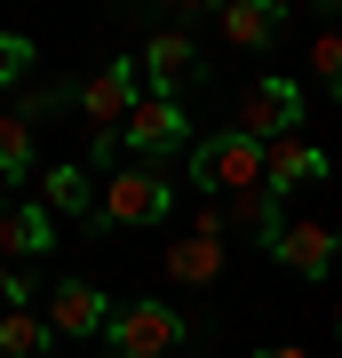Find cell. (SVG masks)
Returning <instances> with one entry per match:
<instances>
[{"mask_svg":"<svg viewBox=\"0 0 342 358\" xmlns=\"http://www.w3.org/2000/svg\"><path fill=\"white\" fill-rule=\"evenodd\" d=\"M176 215V183L159 176V167H120V176H104V207H96V231H152Z\"/></svg>","mask_w":342,"mask_h":358,"instance_id":"2","label":"cell"},{"mask_svg":"<svg viewBox=\"0 0 342 358\" xmlns=\"http://www.w3.org/2000/svg\"><path fill=\"white\" fill-rule=\"evenodd\" d=\"M112 310H120V303H112L104 287H88V279H56L40 319L56 327V343H96V334L112 327Z\"/></svg>","mask_w":342,"mask_h":358,"instance_id":"7","label":"cell"},{"mask_svg":"<svg viewBox=\"0 0 342 358\" xmlns=\"http://www.w3.org/2000/svg\"><path fill=\"white\" fill-rule=\"evenodd\" d=\"M287 32V0H231V8H215V40L223 48H271V40Z\"/></svg>","mask_w":342,"mask_h":358,"instance_id":"10","label":"cell"},{"mask_svg":"<svg viewBox=\"0 0 342 358\" xmlns=\"http://www.w3.org/2000/svg\"><path fill=\"white\" fill-rule=\"evenodd\" d=\"M263 143L239 136V128H215L207 143H191V183L199 192H215V199H247V192H263Z\"/></svg>","mask_w":342,"mask_h":358,"instance_id":"1","label":"cell"},{"mask_svg":"<svg viewBox=\"0 0 342 358\" xmlns=\"http://www.w3.org/2000/svg\"><path fill=\"white\" fill-rule=\"evenodd\" d=\"M263 255L279 263V271H294V279H327L334 255H342V231H334V223H318V215H303V223H287L279 239L263 247Z\"/></svg>","mask_w":342,"mask_h":358,"instance_id":"8","label":"cell"},{"mask_svg":"<svg viewBox=\"0 0 342 358\" xmlns=\"http://www.w3.org/2000/svg\"><path fill=\"white\" fill-rule=\"evenodd\" d=\"M136 64L152 72V96H176V103H183V88L199 80V48H191V32L167 24V32H152V48H143Z\"/></svg>","mask_w":342,"mask_h":358,"instance_id":"11","label":"cell"},{"mask_svg":"<svg viewBox=\"0 0 342 358\" xmlns=\"http://www.w3.org/2000/svg\"><path fill=\"white\" fill-rule=\"evenodd\" d=\"M32 294H40V279H32L24 263H0V303H8V310H32Z\"/></svg>","mask_w":342,"mask_h":358,"instance_id":"18","label":"cell"},{"mask_svg":"<svg viewBox=\"0 0 342 358\" xmlns=\"http://www.w3.org/2000/svg\"><path fill=\"white\" fill-rule=\"evenodd\" d=\"M56 247V215L40 199H0V263H24L32 271V255H48Z\"/></svg>","mask_w":342,"mask_h":358,"instance_id":"9","label":"cell"},{"mask_svg":"<svg viewBox=\"0 0 342 358\" xmlns=\"http://www.w3.org/2000/svg\"><path fill=\"white\" fill-rule=\"evenodd\" d=\"M48 350H56V327L40 310H8L0 319V358H48Z\"/></svg>","mask_w":342,"mask_h":358,"instance_id":"15","label":"cell"},{"mask_svg":"<svg viewBox=\"0 0 342 358\" xmlns=\"http://www.w3.org/2000/svg\"><path fill=\"white\" fill-rule=\"evenodd\" d=\"M24 72H32V40H24V32H0V88L24 80Z\"/></svg>","mask_w":342,"mask_h":358,"instance_id":"19","label":"cell"},{"mask_svg":"<svg viewBox=\"0 0 342 358\" xmlns=\"http://www.w3.org/2000/svg\"><path fill=\"white\" fill-rule=\"evenodd\" d=\"M183 334H191V319L176 303H120L112 310V327H104V350L112 358H183Z\"/></svg>","mask_w":342,"mask_h":358,"instance_id":"3","label":"cell"},{"mask_svg":"<svg viewBox=\"0 0 342 358\" xmlns=\"http://www.w3.org/2000/svg\"><path fill=\"white\" fill-rule=\"evenodd\" d=\"M40 207H48V215H72V223H96L104 192L88 183V167H80V159H64V167H48V183H40Z\"/></svg>","mask_w":342,"mask_h":358,"instance_id":"13","label":"cell"},{"mask_svg":"<svg viewBox=\"0 0 342 358\" xmlns=\"http://www.w3.org/2000/svg\"><path fill=\"white\" fill-rule=\"evenodd\" d=\"M334 176V159L327 152H318V143L311 136H287V143H271V159H263V183H271V192H303V183H327Z\"/></svg>","mask_w":342,"mask_h":358,"instance_id":"12","label":"cell"},{"mask_svg":"<svg viewBox=\"0 0 342 358\" xmlns=\"http://www.w3.org/2000/svg\"><path fill=\"white\" fill-rule=\"evenodd\" d=\"M104 358H112V350H104Z\"/></svg>","mask_w":342,"mask_h":358,"instance_id":"21","label":"cell"},{"mask_svg":"<svg viewBox=\"0 0 342 358\" xmlns=\"http://www.w3.org/2000/svg\"><path fill=\"white\" fill-rule=\"evenodd\" d=\"M120 152H136L143 167H159L167 152H191V112L176 96H152L143 88V103L127 112V128H120Z\"/></svg>","mask_w":342,"mask_h":358,"instance_id":"5","label":"cell"},{"mask_svg":"<svg viewBox=\"0 0 342 358\" xmlns=\"http://www.w3.org/2000/svg\"><path fill=\"white\" fill-rule=\"evenodd\" d=\"M255 358H311L303 343H271V350H255Z\"/></svg>","mask_w":342,"mask_h":358,"instance_id":"20","label":"cell"},{"mask_svg":"<svg viewBox=\"0 0 342 358\" xmlns=\"http://www.w3.org/2000/svg\"><path fill=\"white\" fill-rule=\"evenodd\" d=\"M167 279H176V287H215L223 279V239H207V231H183V239L176 247H167Z\"/></svg>","mask_w":342,"mask_h":358,"instance_id":"14","label":"cell"},{"mask_svg":"<svg viewBox=\"0 0 342 358\" xmlns=\"http://www.w3.org/2000/svg\"><path fill=\"white\" fill-rule=\"evenodd\" d=\"M24 176H32V120L24 112H0V183L24 192Z\"/></svg>","mask_w":342,"mask_h":358,"instance_id":"16","label":"cell"},{"mask_svg":"<svg viewBox=\"0 0 342 358\" xmlns=\"http://www.w3.org/2000/svg\"><path fill=\"white\" fill-rule=\"evenodd\" d=\"M311 80H318V88L342 103V32H334V24L318 32V48H311Z\"/></svg>","mask_w":342,"mask_h":358,"instance_id":"17","label":"cell"},{"mask_svg":"<svg viewBox=\"0 0 342 358\" xmlns=\"http://www.w3.org/2000/svg\"><path fill=\"white\" fill-rule=\"evenodd\" d=\"M231 128L255 136L263 152H271V143H287V136H303V80H287V72L247 80L239 103H231Z\"/></svg>","mask_w":342,"mask_h":358,"instance_id":"4","label":"cell"},{"mask_svg":"<svg viewBox=\"0 0 342 358\" xmlns=\"http://www.w3.org/2000/svg\"><path fill=\"white\" fill-rule=\"evenodd\" d=\"M143 64L136 56H112V64H96V80L80 88V112H88V128H96V143H120V128H127V112L143 103V80H136Z\"/></svg>","mask_w":342,"mask_h":358,"instance_id":"6","label":"cell"}]
</instances>
